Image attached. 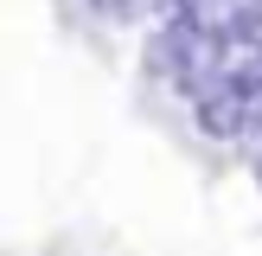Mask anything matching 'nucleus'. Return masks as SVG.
<instances>
[{
    "mask_svg": "<svg viewBox=\"0 0 262 256\" xmlns=\"http://www.w3.org/2000/svg\"><path fill=\"white\" fill-rule=\"evenodd\" d=\"M96 7H102V13H135L141 0H96Z\"/></svg>",
    "mask_w": 262,
    "mask_h": 256,
    "instance_id": "f257e3e1",
    "label": "nucleus"
},
{
    "mask_svg": "<svg viewBox=\"0 0 262 256\" xmlns=\"http://www.w3.org/2000/svg\"><path fill=\"white\" fill-rule=\"evenodd\" d=\"M250 64H256V71H262V45H256V51H250Z\"/></svg>",
    "mask_w": 262,
    "mask_h": 256,
    "instance_id": "f03ea898",
    "label": "nucleus"
}]
</instances>
